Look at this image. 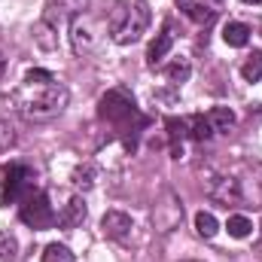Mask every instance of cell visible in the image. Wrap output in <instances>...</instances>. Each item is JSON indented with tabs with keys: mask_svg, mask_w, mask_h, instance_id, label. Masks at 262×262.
I'll use <instances>...</instances> for the list:
<instances>
[{
	"mask_svg": "<svg viewBox=\"0 0 262 262\" xmlns=\"http://www.w3.org/2000/svg\"><path fill=\"white\" fill-rule=\"evenodd\" d=\"M70 92L67 85L49 70H28L25 79L12 89L9 104L18 116L31 122H49L67 110Z\"/></svg>",
	"mask_w": 262,
	"mask_h": 262,
	"instance_id": "cell-1",
	"label": "cell"
},
{
	"mask_svg": "<svg viewBox=\"0 0 262 262\" xmlns=\"http://www.w3.org/2000/svg\"><path fill=\"white\" fill-rule=\"evenodd\" d=\"M98 116L116 128V134L125 140L128 149H134L140 131L146 128V116L137 110L134 98H131L125 89H110V92L101 98V104H98Z\"/></svg>",
	"mask_w": 262,
	"mask_h": 262,
	"instance_id": "cell-2",
	"label": "cell"
},
{
	"mask_svg": "<svg viewBox=\"0 0 262 262\" xmlns=\"http://www.w3.org/2000/svg\"><path fill=\"white\" fill-rule=\"evenodd\" d=\"M149 21H152V12H149L146 0H119L107 15L110 40L116 46H131L146 34Z\"/></svg>",
	"mask_w": 262,
	"mask_h": 262,
	"instance_id": "cell-3",
	"label": "cell"
},
{
	"mask_svg": "<svg viewBox=\"0 0 262 262\" xmlns=\"http://www.w3.org/2000/svg\"><path fill=\"white\" fill-rule=\"evenodd\" d=\"M107 18L95 15V12H76L70 18V43L76 49V55L89 58V55H98L104 40H107Z\"/></svg>",
	"mask_w": 262,
	"mask_h": 262,
	"instance_id": "cell-4",
	"label": "cell"
},
{
	"mask_svg": "<svg viewBox=\"0 0 262 262\" xmlns=\"http://www.w3.org/2000/svg\"><path fill=\"white\" fill-rule=\"evenodd\" d=\"M31 192H37V174L28 165L12 162L9 168H3V195H0L3 207H9L15 201H25Z\"/></svg>",
	"mask_w": 262,
	"mask_h": 262,
	"instance_id": "cell-5",
	"label": "cell"
},
{
	"mask_svg": "<svg viewBox=\"0 0 262 262\" xmlns=\"http://www.w3.org/2000/svg\"><path fill=\"white\" fill-rule=\"evenodd\" d=\"M18 216H21V223H25V226L37 229V232L52 229V226L58 223V216H55V210H52V204H49V195H46V192H40V189H37V192H31V195L21 201Z\"/></svg>",
	"mask_w": 262,
	"mask_h": 262,
	"instance_id": "cell-6",
	"label": "cell"
},
{
	"mask_svg": "<svg viewBox=\"0 0 262 262\" xmlns=\"http://www.w3.org/2000/svg\"><path fill=\"white\" fill-rule=\"evenodd\" d=\"M204 192L210 201L223 204V207H238L244 201V189H241V180L232 177V174H216L204 183Z\"/></svg>",
	"mask_w": 262,
	"mask_h": 262,
	"instance_id": "cell-7",
	"label": "cell"
},
{
	"mask_svg": "<svg viewBox=\"0 0 262 262\" xmlns=\"http://www.w3.org/2000/svg\"><path fill=\"white\" fill-rule=\"evenodd\" d=\"M174 3L186 18H192L195 25H204V28L213 25L223 9V0H174Z\"/></svg>",
	"mask_w": 262,
	"mask_h": 262,
	"instance_id": "cell-8",
	"label": "cell"
},
{
	"mask_svg": "<svg viewBox=\"0 0 262 262\" xmlns=\"http://www.w3.org/2000/svg\"><path fill=\"white\" fill-rule=\"evenodd\" d=\"M131 229H134V223H131L128 213H122V210H107L104 220H101V232H104L110 241H116V244H128Z\"/></svg>",
	"mask_w": 262,
	"mask_h": 262,
	"instance_id": "cell-9",
	"label": "cell"
},
{
	"mask_svg": "<svg viewBox=\"0 0 262 262\" xmlns=\"http://www.w3.org/2000/svg\"><path fill=\"white\" fill-rule=\"evenodd\" d=\"M174 21H165L162 25V31L156 34V40L149 43V49H146V64L149 67H159L165 58H168V52H171V46H174Z\"/></svg>",
	"mask_w": 262,
	"mask_h": 262,
	"instance_id": "cell-10",
	"label": "cell"
},
{
	"mask_svg": "<svg viewBox=\"0 0 262 262\" xmlns=\"http://www.w3.org/2000/svg\"><path fill=\"white\" fill-rule=\"evenodd\" d=\"M85 216H89V207H85L82 198L76 195V198H70L64 207H61V213H58V226H61V229H76V226L85 223Z\"/></svg>",
	"mask_w": 262,
	"mask_h": 262,
	"instance_id": "cell-11",
	"label": "cell"
},
{
	"mask_svg": "<svg viewBox=\"0 0 262 262\" xmlns=\"http://www.w3.org/2000/svg\"><path fill=\"white\" fill-rule=\"evenodd\" d=\"M165 128H168V140H171L174 156H180V152H183V140L189 137V119L168 116V119H165Z\"/></svg>",
	"mask_w": 262,
	"mask_h": 262,
	"instance_id": "cell-12",
	"label": "cell"
},
{
	"mask_svg": "<svg viewBox=\"0 0 262 262\" xmlns=\"http://www.w3.org/2000/svg\"><path fill=\"white\" fill-rule=\"evenodd\" d=\"M250 28L244 25V21H229L226 28H223V40H226V46H232V49H241V46H247L250 43Z\"/></svg>",
	"mask_w": 262,
	"mask_h": 262,
	"instance_id": "cell-13",
	"label": "cell"
},
{
	"mask_svg": "<svg viewBox=\"0 0 262 262\" xmlns=\"http://www.w3.org/2000/svg\"><path fill=\"white\" fill-rule=\"evenodd\" d=\"M95 180H98V168H95L92 162L76 165L73 174H70V183H73V189H79V192H89V189L95 186Z\"/></svg>",
	"mask_w": 262,
	"mask_h": 262,
	"instance_id": "cell-14",
	"label": "cell"
},
{
	"mask_svg": "<svg viewBox=\"0 0 262 262\" xmlns=\"http://www.w3.org/2000/svg\"><path fill=\"white\" fill-rule=\"evenodd\" d=\"M162 73H165V79H168L171 85H183V82H189V76H192V64H189V58H174Z\"/></svg>",
	"mask_w": 262,
	"mask_h": 262,
	"instance_id": "cell-15",
	"label": "cell"
},
{
	"mask_svg": "<svg viewBox=\"0 0 262 262\" xmlns=\"http://www.w3.org/2000/svg\"><path fill=\"white\" fill-rule=\"evenodd\" d=\"M207 119H210L213 131H220V134H226V131L235 128V113H232V107H213V110L207 113Z\"/></svg>",
	"mask_w": 262,
	"mask_h": 262,
	"instance_id": "cell-16",
	"label": "cell"
},
{
	"mask_svg": "<svg viewBox=\"0 0 262 262\" xmlns=\"http://www.w3.org/2000/svg\"><path fill=\"white\" fill-rule=\"evenodd\" d=\"M216 131L210 125V119L204 116V113H198V116H189V137L198 140V143H204V140H210Z\"/></svg>",
	"mask_w": 262,
	"mask_h": 262,
	"instance_id": "cell-17",
	"label": "cell"
},
{
	"mask_svg": "<svg viewBox=\"0 0 262 262\" xmlns=\"http://www.w3.org/2000/svg\"><path fill=\"white\" fill-rule=\"evenodd\" d=\"M195 232L201 235V238H213V235L220 232L216 216H213V213H207V210H198V213H195Z\"/></svg>",
	"mask_w": 262,
	"mask_h": 262,
	"instance_id": "cell-18",
	"label": "cell"
},
{
	"mask_svg": "<svg viewBox=\"0 0 262 262\" xmlns=\"http://www.w3.org/2000/svg\"><path fill=\"white\" fill-rule=\"evenodd\" d=\"M226 229H229V235H232V238H247V235L253 232V223H250L244 213H232V216H229V223H226Z\"/></svg>",
	"mask_w": 262,
	"mask_h": 262,
	"instance_id": "cell-19",
	"label": "cell"
},
{
	"mask_svg": "<svg viewBox=\"0 0 262 262\" xmlns=\"http://www.w3.org/2000/svg\"><path fill=\"white\" fill-rule=\"evenodd\" d=\"M241 76H244L247 82H259L262 79V52L247 55V61L241 64Z\"/></svg>",
	"mask_w": 262,
	"mask_h": 262,
	"instance_id": "cell-20",
	"label": "cell"
},
{
	"mask_svg": "<svg viewBox=\"0 0 262 262\" xmlns=\"http://www.w3.org/2000/svg\"><path fill=\"white\" fill-rule=\"evenodd\" d=\"M18 256V241L9 232H0V262H12Z\"/></svg>",
	"mask_w": 262,
	"mask_h": 262,
	"instance_id": "cell-21",
	"label": "cell"
},
{
	"mask_svg": "<svg viewBox=\"0 0 262 262\" xmlns=\"http://www.w3.org/2000/svg\"><path fill=\"white\" fill-rule=\"evenodd\" d=\"M43 262H73V253L64 244H49L43 250Z\"/></svg>",
	"mask_w": 262,
	"mask_h": 262,
	"instance_id": "cell-22",
	"label": "cell"
},
{
	"mask_svg": "<svg viewBox=\"0 0 262 262\" xmlns=\"http://www.w3.org/2000/svg\"><path fill=\"white\" fill-rule=\"evenodd\" d=\"M12 143H15V128H12V125L0 116V152H6Z\"/></svg>",
	"mask_w": 262,
	"mask_h": 262,
	"instance_id": "cell-23",
	"label": "cell"
},
{
	"mask_svg": "<svg viewBox=\"0 0 262 262\" xmlns=\"http://www.w3.org/2000/svg\"><path fill=\"white\" fill-rule=\"evenodd\" d=\"M250 174H253V183H256V192L262 198V162L259 165H250Z\"/></svg>",
	"mask_w": 262,
	"mask_h": 262,
	"instance_id": "cell-24",
	"label": "cell"
},
{
	"mask_svg": "<svg viewBox=\"0 0 262 262\" xmlns=\"http://www.w3.org/2000/svg\"><path fill=\"white\" fill-rule=\"evenodd\" d=\"M3 70H6V58H3V52H0V76H3Z\"/></svg>",
	"mask_w": 262,
	"mask_h": 262,
	"instance_id": "cell-25",
	"label": "cell"
},
{
	"mask_svg": "<svg viewBox=\"0 0 262 262\" xmlns=\"http://www.w3.org/2000/svg\"><path fill=\"white\" fill-rule=\"evenodd\" d=\"M244 3H262V0H244Z\"/></svg>",
	"mask_w": 262,
	"mask_h": 262,
	"instance_id": "cell-26",
	"label": "cell"
},
{
	"mask_svg": "<svg viewBox=\"0 0 262 262\" xmlns=\"http://www.w3.org/2000/svg\"><path fill=\"white\" fill-rule=\"evenodd\" d=\"M259 229H262V226H259Z\"/></svg>",
	"mask_w": 262,
	"mask_h": 262,
	"instance_id": "cell-27",
	"label": "cell"
}]
</instances>
